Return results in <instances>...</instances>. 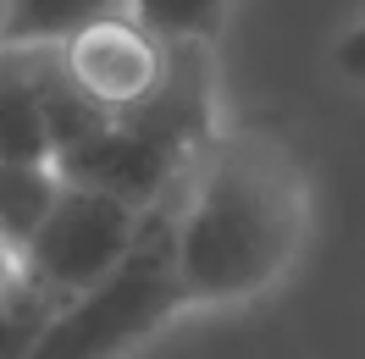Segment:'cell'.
<instances>
[{
  "label": "cell",
  "mask_w": 365,
  "mask_h": 359,
  "mask_svg": "<svg viewBox=\"0 0 365 359\" xmlns=\"http://www.w3.org/2000/svg\"><path fill=\"white\" fill-rule=\"evenodd\" d=\"M316 188L272 128H222L172 199L178 266L194 310H227L272 293L304 254Z\"/></svg>",
  "instance_id": "6da1fadb"
},
{
  "label": "cell",
  "mask_w": 365,
  "mask_h": 359,
  "mask_svg": "<svg viewBox=\"0 0 365 359\" xmlns=\"http://www.w3.org/2000/svg\"><path fill=\"white\" fill-rule=\"evenodd\" d=\"M222 78L210 45H172V67L138 105L106 111L72 150L56 155L67 182L133 199L138 210L172 204L188 172L222 138Z\"/></svg>",
  "instance_id": "7a4b0ae2"
},
{
  "label": "cell",
  "mask_w": 365,
  "mask_h": 359,
  "mask_svg": "<svg viewBox=\"0 0 365 359\" xmlns=\"http://www.w3.org/2000/svg\"><path fill=\"white\" fill-rule=\"evenodd\" d=\"M182 315H194V298L178 266V227L172 204H155L133 254L89 293L56 304L23 359H128Z\"/></svg>",
  "instance_id": "3957f363"
},
{
  "label": "cell",
  "mask_w": 365,
  "mask_h": 359,
  "mask_svg": "<svg viewBox=\"0 0 365 359\" xmlns=\"http://www.w3.org/2000/svg\"><path fill=\"white\" fill-rule=\"evenodd\" d=\"M144 222H150V210H138L133 199L61 177L50 216L23 244L28 288L45 293L50 304H67L78 293H89L94 282H106L133 254V244L144 238Z\"/></svg>",
  "instance_id": "277c9868"
},
{
  "label": "cell",
  "mask_w": 365,
  "mask_h": 359,
  "mask_svg": "<svg viewBox=\"0 0 365 359\" xmlns=\"http://www.w3.org/2000/svg\"><path fill=\"white\" fill-rule=\"evenodd\" d=\"M61 56H67L72 78L83 83V94H89L94 105H106V111L138 105V100L166 78V67H172V45L155 39V33L138 23V17H128V11L83 28L78 39L61 45Z\"/></svg>",
  "instance_id": "5b68a950"
},
{
  "label": "cell",
  "mask_w": 365,
  "mask_h": 359,
  "mask_svg": "<svg viewBox=\"0 0 365 359\" xmlns=\"http://www.w3.org/2000/svg\"><path fill=\"white\" fill-rule=\"evenodd\" d=\"M128 11V0H6L0 11V45H39L61 50L83 28Z\"/></svg>",
  "instance_id": "8992f818"
},
{
  "label": "cell",
  "mask_w": 365,
  "mask_h": 359,
  "mask_svg": "<svg viewBox=\"0 0 365 359\" xmlns=\"http://www.w3.org/2000/svg\"><path fill=\"white\" fill-rule=\"evenodd\" d=\"M61 194V172L56 160H11L0 155V238L23 249L39 222L50 216V204Z\"/></svg>",
  "instance_id": "52a82bcc"
},
{
  "label": "cell",
  "mask_w": 365,
  "mask_h": 359,
  "mask_svg": "<svg viewBox=\"0 0 365 359\" xmlns=\"http://www.w3.org/2000/svg\"><path fill=\"white\" fill-rule=\"evenodd\" d=\"M238 0H128V17L150 28L166 45H210L222 39V28L232 23Z\"/></svg>",
  "instance_id": "ba28073f"
},
{
  "label": "cell",
  "mask_w": 365,
  "mask_h": 359,
  "mask_svg": "<svg viewBox=\"0 0 365 359\" xmlns=\"http://www.w3.org/2000/svg\"><path fill=\"white\" fill-rule=\"evenodd\" d=\"M332 67H338L349 83H360V89H365V17H354V23L332 39Z\"/></svg>",
  "instance_id": "9c48e42d"
},
{
  "label": "cell",
  "mask_w": 365,
  "mask_h": 359,
  "mask_svg": "<svg viewBox=\"0 0 365 359\" xmlns=\"http://www.w3.org/2000/svg\"><path fill=\"white\" fill-rule=\"evenodd\" d=\"M23 288H28V276H23V249L0 238V310H6V304H11Z\"/></svg>",
  "instance_id": "30bf717a"
},
{
  "label": "cell",
  "mask_w": 365,
  "mask_h": 359,
  "mask_svg": "<svg viewBox=\"0 0 365 359\" xmlns=\"http://www.w3.org/2000/svg\"><path fill=\"white\" fill-rule=\"evenodd\" d=\"M0 11H6V0H0Z\"/></svg>",
  "instance_id": "8fae6325"
}]
</instances>
